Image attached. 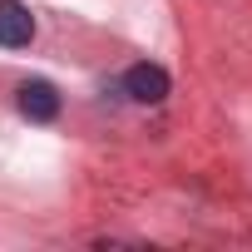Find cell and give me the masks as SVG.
<instances>
[{"mask_svg": "<svg viewBox=\"0 0 252 252\" xmlns=\"http://www.w3.org/2000/svg\"><path fill=\"white\" fill-rule=\"evenodd\" d=\"M119 89L129 94L134 104H158V99H168V69L163 64H129L124 69V79H119Z\"/></svg>", "mask_w": 252, "mask_h": 252, "instance_id": "obj_1", "label": "cell"}, {"mask_svg": "<svg viewBox=\"0 0 252 252\" xmlns=\"http://www.w3.org/2000/svg\"><path fill=\"white\" fill-rule=\"evenodd\" d=\"M15 104H20V114H25L30 124H50V119L60 114V94H55V84H45V79H25V84L15 89Z\"/></svg>", "mask_w": 252, "mask_h": 252, "instance_id": "obj_2", "label": "cell"}, {"mask_svg": "<svg viewBox=\"0 0 252 252\" xmlns=\"http://www.w3.org/2000/svg\"><path fill=\"white\" fill-rule=\"evenodd\" d=\"M35 40V15L20 0H0V45L5 50H25Z\"/></svg>", "mask_w": 252, "mask_h": 252, "instance_id": "obj_3", "label": "cell"}]
</instances>
